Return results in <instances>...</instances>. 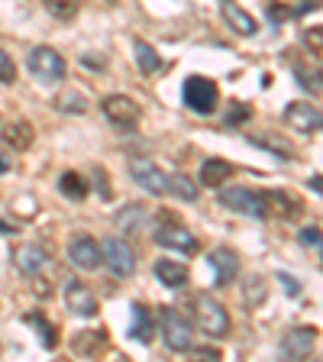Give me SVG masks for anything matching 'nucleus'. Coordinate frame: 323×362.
<instances>
[{
	"label": "nucleus",
	"instance_id": "nucleus-16",
	"mask_svg": "<svg viewBox=\"0 0 323 362\" xmlns=\"http://www.w3.org/2000/svg\"><path fill=\"white\" fill-rule=\"evenodd\" d=\"M223 20L236 36H256V30H259L256 16L249 13V10H242L240 4H233V0H226L223 4Z\"/></svg>",
	"mask_w": 323,
	"mask_h": 362
},
{
	"label": "nucleus",
	"instance_id": "nucleus-1",
	"mask_svg": "<svg viewBox=\"0 0 323 362\" xmlns=\"http://www.w3.org/2000/svg\"><path fill=\"white\" fill-rule=\"evenodd\" d=\"M223 188V185H220ZM220 204L230 207L236 214H246L252 220H265L269 217V207H265V194L262 191H252V188H242V185H233V188H223L220 191Z\"/></svg>",
	"mask_w": 323,
	"mask_h": 362
},
{
	"label": "nucleus",
	"instance_id": "nucleus-23",
	"mask_svg": "<svg viewBox=\"0 0 323 362\" xmlns=\"http://www.w3.org/2000/svg\"><path fill=\"white\" fill-rule=\"evenodd\" d=\"M4 143L10 146V149H26V146H33V127L30 123H7L4 127Z\"/></svg>",
	"mask_w": 323,
	"mask_h": 362
},
{
	"label": "nucleus",
	"instance_id": "nucleus-30",
	"mask_svg": "<svg viewBox=\"0 0 323 362\" xmlns=\"http://www.w3.org/2000/svg\"><path fill=\"white\" fill-rule=\"evenodd\" d=\"M252 143H256V146H269L271 156H278V158H291V146L281 143V139H275V136H252Z\"/></svg>",
	"mask_w": 323,
	"mask_h": 362
},
{
	"label": "nucleus",
	"instance_id": "nucleus-25",
	"mask_svg": "<svg viewBox=\"0 0 323 362\" xmlns=\"http://www.w3.org/2000/svg\"><path fill=\"white\" fill-rule=\"evenodd\" d=\"M165 188H168V194L181 197V201H197V185L188 175H181V172L165 175Z\"/></svg>",
	"mask_w": 323,
	"mask_h": 362
},
{
	"label": "nucleus",
	"instance_id": "nucleus-3",
	"mask_svg": "<svg viewBox=\"0 0 323 362\" xmlns=\"http://www.w3.org/2000/svg\"><path fill=\"white\" fill-rule=\"evenodd\" d=\"M181 100H184V107H191L194 113H204V117H207V113L217 110L220 90L211 78L191 75L188 81H184V88H181Z\"/></svg>",
	"mask_w": 323,
	"mask_h": 362
},
{
	"label": "nucleus",
	"instance_id": "nucleus-2",
	"mask_svg": "<svg viewBox=\"0 0 323 362\" xmlns=\"http://www.w3.org/2000/svg\"><path fill=\"white\" fill-rule=\"evenodd\" d=\"M194 317H197V327H201L207 337L223 339L226 333H230V314H226V308L220 301H213V298H207V294H197Z\"/></svg>",
	"mask_w": 323,
	"mask_h": 362
},
{
	"label": "nucleus",
	"instance_id": "nucleus-27",
	"mask_svg": "<svg viewBox=\"0 0 323 362\" xmlns=\"http://www.w3.org/2000/svg\"><path fill=\"white\" fill-rule=\"evenodd\" d=\"M23 320H26V324H33L39 330V337H42V346H49V349L59 346V333H55L52 324H45L42 314H30V317H23Z\"/></svg>",
	"mask_w": 323,
	"mask_h": 362
},
{
	"label": "nucleus",
	"instance_id": "nucleus-17",
	"mask_svg": "<svg viewBox=\"0 0 323 362\" xmlns=\"http://www.w3.org/2000/svg\"><path fill=\"white\" fill-rule=\"evenodd\" d=\"M152 333H155V320H152L149 308L146 304H133L129 308V337L136 343H152Z\"/></svg>",
	"mask_w": 323,
	"mask_h": 362
},
{
	"label": "nucleus",
	"instance_id": "nucleus-21",
	"mask_svg": "<svg viewBox=\"0 0 323 362\" xmlns=\"http://www.w3.org/2000/svg\"><path fill=\"white\" fill-rule=\"evenodd\" d=\"M104 346H107V330H84L71 343V349L78 356H98V349H104Z\"/></svg>",
	"mask_w": 323,
	"mask_h": 362
},
{
	"label": "nucleus",
	"instance_id": "nucleus-32",
	"mask_svg": "<svg viewBox=\"0 0 323 362\" xmlns=\"http://www.w3.org/2000/svg\"><path fill=\"white\" fill-rule=\"evenodd\" d=\"M13 81H16V65L7 49H0V84H13Z\"/></svg>",
	"mask_w": 323,
	"mask_h": 362
},
{
	"label": "nucleus",
	"instance_id": "nucleus-15",
	"mask_svg": "<svg viewBox=\"0 0 323 362\" xmlns=\"http://www.w3.org/2000/svg\"><path fill=\"white\" fill-rule=\"evenodd\" d=\"M13 265L23 275H39L49 265V252L42 246H36V243H26V246H20L13 252Z\"/></svg>",
	"mask_w": 323,
	"mask_h": 362
},
{
	"label": "nucleus",
	"instance_id": "nucleus-18",
	"mask_svg": "<svg viewBox=\"0 0 323 362\" xmlns=\"http://www.w3.org/2000/svg\"><path fill=\"white\" fill-rule=\"evenodd\" d=\"M155 279L165 288H184L191 281V272L181 262H172V259H158L155 262Z\"/></svg>",
	"mask_w": 323,
	"mask_h": 362
},
{
	"label": "nucleus",
	"instance_id": "nucleus-39",
	"mask_svg": "<svg viewBox=\"0 0 323 362\" xmlns=\"http://www.w3.org/2000/svg\"><path fill=\"white\" fill-rule=\"evenodd\" d=\"M7 168H10V158L4 156V152H0V172H7Z\"/></svg>",
	"mask_w": 323,
	"mask_h": 362
},
{
	"label": "nucleus",
	"instance_id": "nucleus-12",
	"mask_svg": "<svg viewBox=\"0 0 323 362\" xmlns=\"http://www.w3.org/2000/svg\"><path fill=\"white\" fill-rule=\"evenodd\" d=\"M207 262H211V269H213V285L217 288H226L236 275H240V256H236L233 249H226V246L213 249Z\"/></svg>",
	"mask_w": 323,
	"mask_h": 362
},
{
	"label": "nucleus",
	"instance_id": "nucleus-11",
	"mask_svg": "<svg viewBox=\"0 0 323 362\" xmlns=\"http://www.w3.org/2000/svg\"><path fill=\"white\" fill-rule=\"evenodd\" d=\"M155 243L158 246H165V249H178V252H197V236L191 233V230H184L181 223H168V226H158L155 230Z\"/></svg>",
	"mask_w": 323,
	"mask_h": 362
},
{
	"label": "nucleus",
	"instance_id": "nucleus-4",
	"mask_svg": "<svg viewBox=\"0 0 323 362\" xmlns=\"http://www.w3.org/2000/svg\"><path fill=\"white\" fill-rule=\"evenodd\" d=\"M26 65H30L33 78H36L39 84L65 81V59H61L55 49H49V45H36L30 52V59H26Z\"/></svg>",
	"mask_w": 323,
	"mask_h": 362
},
{
	"label": "nucleus",
	"instance_id": "nucleus-20",
	"mask_svg": "<svg viewBox=\"0 0 323 362\" xmlns=\"http://www.w3.org/2000/svg\"><path fill=\"white\" fill-rule=\"evenodd\" d=\"M265 207H269V214H278V217H298L301 214V204L294 201L291 194H285V191H265Z\"/></svg>",
	"mask_w": 323,
	"mask_h": 362
},
{
	"label": "nucleus",
	"instance_id": "nucleus-35",
	"mask_svg": "<svg viewBox=\"0 0 323 362\" xmlns=\"http://www.w3.org/2000/svg\"><path fill=\"white\" fill-rule=\"evenodd\" d=\"M249 117H252V110H249L246 104H236V107H230V113H226V127H240V123H246Z\"/></svg>",
	"mask_w": 323,
	"mask_h": 362
},
{
	"label": "nucleus",
	"instance_id": "nucleus-24",
	"mask_svg": "<svg viewBox=\"0 0 323 362\" xmlns=\"http://www.w3.org/2000/svg\"><path fill=\"white\" fill-rule=\"evenodd\" d=\"M133 52H136V62H139V71H143V75H155L158 68H162L158 52L152 49L149 42H143V39H136L133 42Z\"/></svg>",
	"mask_w": 323,
	"mask_h": 362
},
{
	"label": "nucleus",
	"instance_id": "nucleus-41",
	"mask_svg": "<svg viewBox=\"0 0 323 362\" xmlns=\"http://www.w3.org/2000/svg\"><path fill=\"white\" fill-rule=\"evenodd\" d=\"M220 4H226V0H220Z\"/></svg>",
	"mask_w": 323,
	"mask_h": 362
},
{
	"label": "nucleus",
	"instance_id": "nucleus-14",
	"mask_svg": "<svg viewBox=\"0 0 323 362\" xmlns=\"http://www.w3.org/2000/svg\"><path fill=\"white\" fill-rule=\"evenodd\" d=\"M314 343H317L314 327H294V330H288L285 339H281V353H285L288 359H304V356H310Z\"/></svg>",
	"mask_w": 323,
	"mask_h": 362
},
{
	"label": "nucleus",
	"instance_id": "nucleus-19",
	"mask_svg": "<svg viewBox=\"0 0 323 362\" xmlns=\"http://www.w3.org/2000/svg\"><path fill=\"white\" fill-rule=\"evenodd\" d=\"M226 178H233V165L226 158H207L201 165V185L207 188H220Z\"/></svg>",
	"mask_w": 323,
	"mask_h": 362
},
{
	"label": "nucleus",
	"instance_id": "nucleus-10",
	"mask_svg": "<svg viewBox=\"0 0 323 362\" xmlns=\"http://www.w3.org/2000/svg\"><path fill=\"white\" fill-rule=\"evenodd\" d=\"M68 259H71V265H78L84 272L100 269V243L90 240V236H75L68 243Z\"/></svg>",
	"mask_w": 323,
	"mask_h": 362
},
{
	"label": "nucleus",
	"instance_id": "nucleus-13",
	"mask_svg": "<svg viewBox=\"0 0 323 362\" xmlns=\"http://www.w3.org/2000/svg\"><path fill=\"white\" fill-rule=\"evenodd\" d=\"M65 304H68V310H71V314H78V317H98V310H100L94 291H90L88 285H81V281H68Z\"/></svg>",
	"mask_w": 323,
	"mask_h": 362
},
{
	"label": "nucleus",
	"instance_id": "nucleus-8",
	"mask_svg": "<svg viewBox=\"0 0 323 362\" xmlns=\"http://www.w3.org/2000/svg\"><path fill=\"white\" fill-rule=\"evenodd\" d=\"M129 175H133L136 185H139L143 191H149V194H155V197L168 194L165 172H162L155 162H149V158H129Z\"/></svg>",
	"mask_w": 323,
	"mask_h": 362
},
{
	"label": "nucleus",
	"instance_id": "nucleus-34",
	"mask_svg": "<svg viewBox=\"0 0 323 362\" xmlns=\"http://www.w3.org/2000/svg\"><path fill=\"white\" fill-rule=\"evenodd\" d=\"M301 246H307V249H314V252H320V249H323L320 226H304V230H301Z\"/></svg>",
	"mask_w": 323,
	"mask_h": 362
},
{
	"label": "nucleus",
	"instance_id": "nucleus-31",
	"mask_svg": "<svg viewBox=\"0 0 323 362\" xmlns=\"http://www.w3.org/2000/svg\"><path fill=\"white\" fill-rule=\"evenodd\" d=\"M10 211L20 214V217H36V214H39V204H36V197H33V194H20V197H13Z\"/></svg>",
	"mask_w": 323,
	"mask_h": 362
},
{
	"label": "nucleus",
	"instance_id": "nucleus-28",
	"mask_svg": "<svg viewBox=\"0 0 323 362\" xmlns=\"http://www.w3.org/2000/svg\"><path fill=\"white\" fill-rule=\"evenodd\" d=\"M45 10L59 23H68V20H75V13H78V0H45Z\"/></svg>",
	"mask_w": 323,
	"mask_h": 362
},
{
	"label": "nucleus",
	"instance_id": "nucleus-38",
	"mask_svg": "<svg viewBox=\"0 0 323 362\" xmlns=\"http://www.w3.org/2000/svg\"><path fill=\"white\" fill-rule=\"evenodd\" d=\"M307 185H310V191H314V194H320V191H323V188H320V175H314Z\"/></svg>",
	"mask_w": 323,
	"mask_h": 362
},
{
	"label": "nucleus",
	"instance_id": "nucleus-29",
	"mask_svg": "<svg viewBox=\"0 0 323 362\" xmlns=\"http://www.w3.org/2000/svg\"><path fill=\"white\" fill-rule=\"evenodd\" d=\"M59 110L84 113V110H88V100H84V94H78V90H68V94H61V98H59Z\"/></svg>",
	"mask_w": 323,
	"mask_h": 362
},
{
	"label": "nucleus",
	"instance_id": "nucleus-5",
	"mask_svg": "<svg viewBox=\"0 0 323 362\" xmlns=\"http://www.w3.org/2000/svg\"><path fill=\"white\" fill-rule=\"evenodd\" d=\"M162 337H165V346L172 353H188L194 346V330H191V320L181 310L165 308L162 310Z\"/></svg>",
	"mask_w": 323,
	"mask_h": 362
},
{
	"label": "nucleus",
	"instance_id": "nucleus-7",
	"mask_svg": "<svg viewBox=\"0 0 323 362\" xmlns=\"http://www.w3.org/2000/svg\"><path fill=\"white\" fill-rule=\"evenodd\" d=\"M100 262H104L117 279H129L136 272V252L129 249V243H123V240H104V246H100Z\"/></svg>",
	"mask_w": 323,
	"mask_h": 362
},
{
	"label": "nucleus",
	"instance_id": "nucleus-9",
	"mask_svg": "<svg viewBox=\"0 0 323 362\" xmlns=\"http://www.w3.org/2000/svg\"><path fill=\"white\" fill-rule=\"evenodd\" d=\"M285 127H291L294 133H317L320 129V110L307 100H294L285 107Z\"/></svg>",
	"mask_w": 323,
	"mask_h": 362
},
{
	"label": "nucleus",
	"instance_id": "nucleus-40",
	"mask_svg": "<svg viewBox=\"0 0 323 362\" xmlns=\"http://www.w3.org/2000/svg\"><path fill=\"white\" fill-rule=\"evenodd\" d=\"M0 233H7V236H10V233H16V230H13L10 223H4V220H0Z\"/></svg>",
	"mask_w": 323,
	"mask_h": 362
},
{
	"label": "nucleus",
	"instance_id": "nucleus-36",
	"mask_svg": "<svg viewBox=\"0 0 323 362\" xmlns=\"http://www.w3.org/2000/svg\"><path fill=\"white\" fill-rule=\"evenodd\" d=\"M278 281H281V288H285L291 298H298V294H301V285H298V279H294V275H285V272H281Z\"/></svg>",
	"mask_w": 323,
	"mask_h": 362
},
{
	"label": "nucleus",
	"instance_id": "nucleus-37",
	"mask_svg": "<svg viewBox=\"0 0 323 362\" xmlns=\"http://www.w3.org/2000/svg\"><path fill=\"white\" fill-rule=\"evenodd\" d=\"M269 16L275 20V26L281 23V16H288V13H281V7H275V4H269Z\"/></svg>",
	"mask_w": 323,
	"mask_h": 362
},
{
	"label": "nucleus",
	"instance_id": "nucleus-6",
	"mask_svg": "<svg viewBox=\"0 0 323 362\" xmlns=\"http://www.w3.org/2000/svg\"><path fill=\"white\" fill-rule=\"evenodd\" d=\"M100 110H104V117L110 120V127H117V129H136L139 117H143L139 104H136L133 98H127V94H110V98H104L100 100Z\"/></svg>",
	"mask_w": 323,
	"mask_h": 362
},
{
	"label": "nucleus",
	"instance_id": "nucleus-33",
	"mask_svg": "<svg viewBox=\"0 0 323 362\" xmlns=\"http://www.w3.org/2000/svg\"><path fill=\"white\" fill-rule=\"evenodd\" d=\"M294 75H298V84H301V88L314 90V98H320V75H317V71H304V68H298Z\"/></svg>",
	"mask_w": 323,
	"mask_h": 362
},
{
	"label": "nucleus",
	"instance_id": "nucleus-26",
	"mask_svg": "<svg viewBox=\"0 0 323 362\" xmlns=\"http://www.w3.org/2000/svg\"><path fill=\"white\" fill-rule=\"evenodd\" d=\"M59 191L68 197V201H84V197H88V181H84L78 172H65L59 178Z\"/></svg>",
	"mask_w": 323,
	"mask_h": 362
},
{
	"label": "nucleus",
	"instance_id": "nucleus-22",
	"mask_svg": "<svg viewBox=\"0 0 323 362\" xmlns=\"http://www.w3.org/2000/svg\"><path fill=\"white\" fill-rule=\"evenodd\" d=\"M265 298H269V281L262 275H249L242 281V304L246 308H259V304H265Z\"/></svg>",
	"mask_w": 323,
	"mask_h": 362
}]
</instances>
